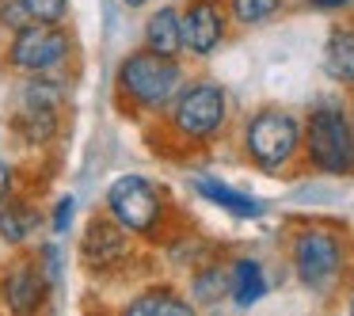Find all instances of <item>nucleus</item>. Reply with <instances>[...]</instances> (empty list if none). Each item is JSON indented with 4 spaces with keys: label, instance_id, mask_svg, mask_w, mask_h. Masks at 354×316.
<instances>
[{
    "label": "nucleus",
    "instance_id": "a211bd4d",
    "mask_svg": "<svg viewBox=\"0 0 354 316\" xmlns=\"http://www.w3.org/2000/svg\"><path fill=\"white\" fill-rule=\"evenodd\" d=\"M270 293V278L255 255H236L229 263V301L236 308H252Z\"/></svg>",
    "mask_w": 354,
    "mask_h": 316
},
{
    "label": "nucleus",
    "instance_id": "aec40b11",
    "mask_svg": "<svg viewBox=\"0 0 354 316\" xmlns=\"http://www.w3.org/2000/svg\"><path fill=\"white\" fill-rule=\"evenodd\" d=\"M31 24H69L73 19V0H24Z\"/></svg>",
    "mask_w": 354,
    "mask_h": 316
},
{
    "label": "nucleus",
    "instance_id": "a878e982",
    "mask_svg": "<svg viewBox=\"0 0 354 316\" xmlns=\"http://www.w3.org/2000/svg\"><path fill=\"white\" fill-rule=\"evenodd\" d=\"M118 4H122L126 12H141V8H149L153 0H118Z\"/></svg>",
    "mask_w": 354,
    "mask_h": 316
},
{
    "label": "nucleus",
    "instance_id": "2eb2a0df",
    "mask_svg": "<svg viewBox=\"0 0 354 316\" xmlns=\"http://www.w3.org/2000/svg\"><path fill=\"white\" fill-rule=\"evenodd\" d=\"M191 191L198 194V198H206L209 206L225 210L229 217H240V221H259V217H267V202H259V198H252V194L236 191V187H229L225 179L194 176L191 179Z\"/></svg>",
    "mask_w": 354,
    "mask_h": 316
},
{
    "label": "nucleus",
    "instance_id": "9d476101",
    "mask_svg": "<svg viewBox=\"0 0 354 316\" xmlns=\"http://www.w3.org/2000/svg\"><path fill=\"white\" fill-rule=\"evenodd\" d=\"M183 16V57L187 62H209L225 50L232 35V19L225 0H179Z\"/></svg>",
    "mask_w": 354,
    "mask_h": 316
},
{
    "label": "nucleus",
    "instance_id": "6ab92c4d",
    "mask_svg": "<svg viewBox=\"0 0 354 316\" xmlns=\"http://www.w3.org/2000/svg\"><path fill=\"white\" fill-rule=\"evenodd\" d=\"M293 0H225L232 19V31H259V27L274 24Z\"/></svg>",
    "mask_w": 354,
    "mask_h": 316
},
{
    "label": "nucleus",
    "instance_id": "cd10ccee",
    "mask_svg": "<svg viewBox=\"0 0 354 316\" xmlns=\"http://www.w3.org/2000/svg\"><path fill=\"white\" fill-rule=\"evenodd\" d=\"M351 118H354V111H351Z\"/></svg>",
    "mask_w": 354,
    "mask_h": 316
},
{
    "label": "nucleus",
    "instance_id": "b1692460",
    "mask_svg": "<svg viewBox=\"0 0 354 316\" xmlns=\"http://www.w3.org/2000/svg\"><path fill=\"white\" fill-rule=\"evenodd\" d=\"M19 187H24V168L16 160H8V156H0V202L8 194H16Z\"/></svg>",
    "mask_w": 354,
    "mask_h": 316
},
{
    "label": "nucleus",
    "instance_id": "6e6552de",
    "mask_svg": "<svg viewBox=\"0 0 354 316\" xmlns=\"http://www.w3.org/2000/svg\"><path fill=\"white\" fill-rule=\"evenodd\" d=\"M240 156L263 176L301 168V115L282 103H263L240 122Z\"/></svg>",
    "mask_w": 354,
    "mask_h": 316
},
{
    "label": "nucleus",
    "instance_id": "423d86ee",
    "mask_svg": "<svg viewBox=\"0 0 354 316\" xmlns=\"http://www.w3.org/2000/svg\"><path fill=\"white\" fill-rule=\"evenodd\" d=\"M301 168L324 179H354V118L339 95H320L301 115Z\"/></svg>",
    "mask_w": 354,
    "mask_h": 316
},
{
    "label": "nucleus",
    "instance_id": "9b49d317",
    "mask_svg": "<svg viewBox=\"0 0 354 316\" xmlns=\"http://www.w3.org/2000/svg\"><path fill=\"white\" fill-rule=\"evenodd\" d=\"M73 111H54V107H4V126H8L12 145L24 156H50L62 145L69 130Z\"/></svg>",
    "mask_w": 354,
    "mask_h": 316
},
{
    "label": "nucleus",
    "instance_id": "1a4fd4ad",
    "mask_svg": "<svg viewBox=\"0 0 354 316\" xmlns=\"http://www.w3.org/2000/svg\"><path fill=\"white\" fill-rule=\"evenodd\" d=\"M54 286L42 275L31 248H16L0 263V308L16 316H35L54 305Z\"/></svg>",
    "mask_w": 354,
    "mask_h": 316
},
{
    "label": "nucleus",
    "instance_id": "39448f33",
    "mask_svg": "<svg viewBox=\"0 0 354 316\" xmlns=\"http://www.w3.org/2000/svg\"><path fill=\"white\" fill-rule=\"evenodd\" d=\"M100 210L149 248H164L179 232V206L171 191L145 171L115 176L100 198Z\"/></svg>",
    "mask_w": 354,
    "mask_h": 316
},
{
    "label": "nucleus",
    "instance_id": "0eeeda50",
    "mask_svg": "<svg viewBox=\"0 0 354 316\" xmlns=\"http://www.w3.org/2000/svg\"><path fill=\"white\" fill-rule=\"evenodd\" d=\"M84 50H80L77 27L69 24H24L19 31L0 39V77H35V73H65L80 69Z\"/></svg>",
    "mask_w": 354,
    "mask_h": 316
},
{
    "label": "nucleus",
    "instance_id": "f8f14e48",
    "mask_svg": "<svg viewBox=\"0 0 354 316\" xmlns=\"http://www.w3.org/2000/svg\"><path fill=\"white\" fill-rule=\"evenodd\" d=\"M118 313L126 316H194V301L187 297L183 286L168 282V278H145L133 286L126 301H118Z\"/></svg>",
    "mask_w": 354,
    "mask_h": 316
},
{
    "label": "nucleus",
    "instance_id": "dca6fc26",
    "mask_svg": "<svg viewBox=\"0 0 354 316\" xmlns=\"http://www.w3.org/2000/svg\"><path fill=\"white\" fill-rule=\"evenodd\" d=\"M187 297L194 301V308H217L229 301V263H221L217 255H202L187 275Z\"/></svg>",
    "mask_w": 354,
    "mask_h": 316
},
{
    "label": "nucleus",
    "instance_id": "7ed1b4c3",
    "mask_svg": "<svg viewBox=\"0 0 354 316\" xmlns=\"http://www.w3.org/2000/svg\"><path fill=\"white\" fill-rule=\"evenodd\" d=\"M191 77L183 57H164L145 46H133L118 57L111 73V103L126 122H153Z\"/></svg>",
    "mask_w": 354,
    "mask_h": 316
},
{
    "label": "nucleus",
    "instance_id": "f257e3e1",
    "mask_svg": "<svg viewBox=\"0 0 354 316\" xmlns=\"http://www.w3.org/2000/svg\"><path fill=\"white\" fill-rule=\"evenodd\" d=\"M232 126V95L214 77H187L176 100L145 122V141L160 156H194L214 149Z\"/></svg>",
    "mask_w": 354,
    "mask_h": 316
},
{
    "label": "nucleus",
    "instance_id": "412c9836",
    "mask_svg": "<svg viewBox=\"0 0 354 316\" xmlns=\"http://www.w3.org/2000/svg\"><path fill=\"white\" fill-rule=\"evenodd\" d=\"M31 252H35V259H39L42 275L50 278V286H54V290H62V248H57L54 240H46V244H39V240H35Z\"/></svg>",
    "mask_w": 354,
    "mask_h": 316
},
{
    "label": "nucleus",
    "instance_id": "ddd939ff",
    "mask_svg": "<svg viewBox=\"0 0 354 316\" xmlns=\"http://www.w3.org/2000/svg\"><path fill=\"white\" fill-rule=\"evenodd\" d=\"M42 229H46V210L24 187L0 202V244L4 248H12V252L16 248H31L42 236Z\"/></svg>",
    "mask_w": 354,
    "mask_h": 316
},
{
    "label": "nucleus",
    "instance_id": "4be33fe9",
    "mask_svg": "<svg viewBox=\"0 0 354 316\" xmlns=\"http://www.w3.org/2000/svg\"><path fill=\"white\" fill-rule=\"evenodd\" d=\"M73 221H77V198H73V194H57V202L46 214V229L54 232V236H62V232L73 229Z\"/></svg>",
    "mask_w": 354,
    "mask_h": 316
},
{
    "label": "nucleus",
    "instance_id": "f03ea898",
    "mask_svg": "<svg viewBox=\"0 0 354 316\" xmlns=\"http://www.w3.org/2000/svg\"><path fill=\"white\" fill-rule=\"evenodd\" d=\"M293 282L313 297H335L354 267V236L343 221H293L286 232Z\"/></svg>",
    "mask_w": 354,
    "mask_h": 316
},
{
    "label": "nucleus",
    "instance_id": "bb28decb",
    "mask_svg": "<svg viewBox=\"0 0 354 316\" xmlns=\"http://www.w3.org/2000/svg\"><path fill=\"white\" fill-rule=\"evenodd\" d=\"M346 308H351V313H354V297H351V301H346Z\"/></svg>",
    "mask_w": 354,
    "mask_h": 316
},
{
    "label": "nucleus",
    "instance_id": "393cba45",
    "mask_svg": "<svg viewBox=\"0 0 354 316\" xmlns=\"http://www.w3.org/2000/svg\"><path fill=\"white\" fill-rule=\"evenodd\" d=\"M305 8L324 12V16H339V12H351L354 0H305Z\"/></svg>",
    "mask_w": 354,
    "mask_h": 316
},
{
    "label": "nucleus",
    "instance_id": "f3484780",
    "mask_svg": "<svg viewBox=\"0 0 354 316\" xmlns=\"http://www.w3.org/2000/svg\"><path fill=\"white\" fill-rule=\"evenodd\" d=\"M324 77L343 92H354V24H335L324 42Z\"/></svg>",
    "mask_w": 354,
    "mask_h": 316
},
{
    "label": "nucleus",
    "instance_id": "4468645a",
    "mask_svg": "<svg viewBox=\"0 0 354 316\" xmlns=\"http://www.w3.org/2000/svg\"><path fill=\"white\" fill-rule=\"evenodd\" d=\"M141 46L164 57H183V16H179V0L156 4L141 24ZM187 62V57H183Z\"/></svg>",
    "mask_w": 354,
    "mask_h": 316
},
{
    "label": "nucleus",
    "instance_id": "20e7f679",
    "mask_svg": "<svg viewBox=\"0 0 354 316\" xmlns=\"http://www.w3.org/2000/svg\"><path fill=\"white\" fill-rule=\"evenodd\" d=\"M77 263H80L84 278L95 286V290L138 286L156 270L149 244H141L138 236H130V232H126L118 221H111L103 210L88 214L84 229H80Z\"/></svg>",
    "mask_w": 354,
    "mask_h": 316
},
{
    "label": "nucleus",
    "instance_id": "5701e85b",
    "mask_svg": "<svg viewBox=\"0 0 354 316\" xmlns=\"http://www.w3.org/2000/svg\"><path fill=\"white\" fill-rule=\"evenodd\" d=\"M24 24H31V16H27L24 0H0V39L12 31H19Z\"/></svg>",
    "mask_w": 354,
    "mask_h": 316
}]
</instances>
